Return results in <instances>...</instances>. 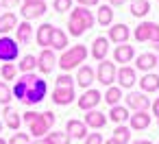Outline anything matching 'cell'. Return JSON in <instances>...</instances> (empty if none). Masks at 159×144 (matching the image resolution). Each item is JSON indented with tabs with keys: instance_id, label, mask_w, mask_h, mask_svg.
Segmentation results:
<instances>
[{
	"instance_id": "cell-1",
	"label": "cell",
	"mask_w": 159,
	"mask_h": 144,
	"mask_svg": "<svg viewBox=\"0 0 159 144\" xmlns=\"http://www.w3.org/2000/svg\"><path fill=\"white\" fill-rule=\"evenodd\" d=\"M13 96L22 103V105H37V103H42L44 98H46V94H48V83L42 79V77H37L35 72H29V74H22L20 77V81H16V85H13Z\"/></svg>"
},
{
	"instance_id": "cell-2",
	"label": "cell",
	"mask_w": 159,
	"mask_h": 144,
	"mask_svg": "<svg viewBox=\"0 0 159 144\" xmlns=\"http://www.w3.org/2000/svg\"><path fill=\"white\" fill-rule=\"evenodd\" d=\"M96 24V18L92 16V11L89 9H85V7H74L72 9V13H70V18H68V33L72 35V37H81L87 29H92Z\"/></svg>"
},
{
	"instance_id": "cell-3",
	"label": "cell",
	"mask_w": 159,
	"mask_h": 144,
	"mask_svg": "<svg viewBox=\"0 0 159 144\" xmlns=\"http://www.w3.org/2000/svg\"><path fill=\"white\" fill-rule=\"evenodd\" d=\"M87 55H89V50L85 48V44H76V46L66 48V50L61 53V57L57 59V66H59L63 72H70L72 68H81V66L85 63Z\"/></svg>"
},
{
	"instance_id": "cell-4",
	"label": "cell",
	"mask_w": 159,
	"mask_h": 144,
	"mask_svg": "<svg viewBox=\"0 0 159 144\" xmlns=\"http://www.w3.org/2000/svg\"><path fill=\"white\" fill-rule=\"evenodd\" d=\"M52 127H55V114H52V111H44V114H39L33 122H29V133H31L35 140H39V137H46V135L52 131Z\"/></svg>"
},
{
	"instance_id": "cell-5",
	"label": "cell",
	"mask_w": 159,
	"mask_h": 144,
	"mask_svg": "<svg viewBox=\"0 0 159 144\" xmlns=\"http://www.w3.org/2000/svg\"><path fill=\"white\" fill-rule=\"evenodd\" d=\"M133 37L137 42H150L155 46V44H159V24H155V22H139L137 29L133 31Z\"/></svg>"
},
{
	"instance_id": "cell-6",
	"label": "cell",
	"mask_w": 159,
	"mask_h": 144,
	"mask_svg": "<svg viewBox=\"0 0 159 144\" xmlns=\"http://www.w3.org/2000/svg\"><path fill=\"white\" fill-rule=\"evenodd\" d=\"M18 57H20V44L13 37L2 35L0 37V61L2 63H13Z\"/></svg>"
},
{
	"instance_id": "cell-7",
	"label": "cell",
	"mask_w": 159,
	"mask_h": 144,
	"mask_svg": "<svg viewBox=\"0 0 159 144\" xmlns=\"http://www.w3.org/2000/svg\"><path fill=\"white\" fill-rule=\"evenodd\" d=\"M116 72H118L116 63H111L109 59H105V61H100L98 68H96V81H98L100 85H105V87H111L113 81H116Z\"/></svg>"
},
{
	"instance_id": "cell-8",
	"label": "cell",
	"mask_w": 159,
	"mask_h": 144,
	"mask_svg": "<svg viewBox=\"0 0 159 144\" xmlns=\"http://www.w3.org/2000/svg\"><path fill=\"white\" fill-rule=\"evenodd\" d=\"M46 2H22V7H20V16L26 20V22H31V20H37V18H42L44 13H46Z\"/></svg>"
},
{
	"instance_id": "cell-9",
	"label": "cell",
	"mask_w": 159,
	"mask_h": 144,
	"mask_svg": "<svg viewBox=\"0 0 159 144\" xmlns=\"http://www.w3.org/2000/svg\"><path fill=\"white\" fill-rule=\"evenodd\" d=\"M150 98L144 94V92H131L126 96V109H133V111H148L150 109Z\"/></svg>"
},
{
	"instance_id": "cell-10",
	"label": "cell",
	"mask_w": 159,
	"mask_h": 144,
	"mask_svg": "<svg viewBox=\"0 0 159 144\" xmlns=\"http://www.w3.org/2000/svg\"><path fill=\"white\" fill-rule=\"evenodd\" d=\"M55 66H57L55 50H50V48H44V50L39 53V57H37V70H39L42 74H50V72L55 70Z\"/></svg>"
},
{
	"instance_id": "cell-11",
	"label": "cell",
	"mask_w": 159,
	"mask_h": 144,
	"mask_svg": "<svg viewBox=\"0 0 159 144\" xmlns=\"http://www.w3.org/2000/svg\"><path fill=\"white\" fill-rule=\"evenodd\" d=\"M116 81H118V87H124V90H131L135 83H137V74H135V68L131 66H122L118 72H116Z\"/></svg>"
},
{
	"instance_id": "cell-12",
	"label": "cell",
	"mask_w": 159,
	"mask_h": 144,
	"mask_svg": "<svg viewBox=\"0 0 159 144\" xmlns=\"http://www.w3.org/2000/svg\"><path fill=\"white\" fill-rule=\"evenodd\" d=\"M129 37H131V31H129L126 24H111V26H109L107 39H109L111 44H118V46H120V44H126Z\"/></svg>"
},
{
	"instance_id": "cell-13",
	"label": "cell",
	"mask_w": 159,
	"mask_h": 144,
	"mask_svg": "<svg viewBox=\"0 0 159 144\" xmlns=\"http://www.w3.org/2000/svg\"><path fill=\"white\" fill-rule=\"evenodd\" d=\"M100 100H102V94H100L98 90H92V87H89V90L83 92V96H81L76 103H79V107H81L83 111H89V109H96V105H98Z\"/></svg>"
},
{
	"instance_id": "cell-14",
	"label": "cell",
	"mask_w": 159,
	"mask_h": 144,
	"mask_svg": "<svg viewBox=\"0 0 159 144\" xmlns=\"http://www.w3.org/2000/svg\"><path fill=\"white\" fill-rule=\"evenodd\" d=\"M109 44H111V42H109L107 37H102V35L96 37V39L92 42L89 55H92L96 61H105V59H107V53H109Z\"/></svg>"
},
{
	"instance_id": "cell-15",
	"label": "cell",
	"mask_w": 159,
	"mask_h": 144,
	"mask_svg": "<svg viewBox=\"0 0 159 144\" xmlns=\"http://www.w3.org/2000/svg\"><path fill=\"white\" fill-rule=\"evenodd\" d=\"M159 66V59H157V55L155 53H142V55H137L135 57V70H142V72H150L152 68H157Z\"/></svg>"
},
{
	"instance_id": "cell-16",
	"label": "cell",
	"mask_w": 159,
	"mask_h": 144,
	"mask_svg": "<svg viewBox=\"0 0 159 144\" xmlns=\"http://www.w3.org/2000/svg\"><path fill=\"white\" fill-rule=\"evenodd\" d=\"M50 98L55 105H70L76 98V94H74V87H55Z\"/></svg>"
},
{
	"instance_id": "cell-17",
	"label": "cell",
	"mask_w": 159,
	"mask_h": 144,
	"mask_svg": "<svg viewBox=\"0 0 159 144\" xmlns=\"http://www.w3.org/2000/svg\"><path fill=\"white\" fill-rule=\"evenodd\" d=\"M66 133L70 137H76V140H85L87 137V127L83 120H76V118H70L66 122Z\"/></svg>"
},
{
	"instance_id": "cell-18",
	"label": "cell",
	"mask_w": 159,
	"mask_h": 144,
	"mask_svg": "<svg viewBox=\"0 0 159 144\" xmlns=\"http://www.w3.org/2000/svg\"><path fill=\"white\" fill-rule=\"evenodd\" d=\"M113 59H116V63L126 66V63H131V61L135 59V48L129 46V44H120V46H116V50H113Z\"/></svg>"
},
{
	"instance_id": "cell-19",
	"label": "cell",
	"mask_w": 159,
	"mask_h": 144,
	"mask_svg": "<svg viewBox=\"0 0 159 144\" xmlns=\"http://www.w3.org/2000/svg\"><path fill=\"white\" fill-rule=\"evenodd\" d=\"M81 87H85V90H89V85L96 81V70L92 68V66H81L79 68V72H76V79H74Z\"/></svg>"
},
{
	"instance_id": "cell-20",
	"label": "cell",
	"mask_w": 159,
	"mask_h": 144,
	"mask_svg": "<svg viewBox=\"0 0 159 144\" xmlns=\"http://www.w3.org/2000/svg\"><path fill=\"white\" fill-rule=\"evenodd\" d=\"M85 127L87 129H102L105 124H107V116L102 114V111H98V109H89L87 114H85Z\"/></svg>"
},
{
	"instance_id": "cell-21",
	"label": "cell",
	"mask_w": 159,
	"mask_h": 144,
	"mask_svg": "<svg viewBox=\"0 0 159 144\" xmlns=\"http://www.w3.org/2000/svg\"><path fill=\"white\" fill-rule=\"evenodd\" d=\"M129 122H131V131H142V129H148L150 124V114L148 111H133L129 116Z\"/></svg>"
},
{
	"instance_id": "cell-22",
	"label": "cell",
	"mask_w": 159,
	"mask_h": 144,
	"mask_svg": "<svg viewBox=\"0 0 159 144\" xmlns=\"http://www.w3.org/2000/svg\"><path fill=\"white\" fill-rule=\"evenodd\" d=\"M16 29H18V16L13 11H7V13L0 16V35H7Z\"/></svg>"
},
{
	"instance_id": "cell-23",
	"label": "cell",
	"mask_w": 159,
	"mask_h": 144,
	"mask_svg": "<svg viewBox=\"0 0 159 144\" xmlns=\"http://www.w3.org/2000/svg\"><path fill=\"white\" fill-rule=\"evenodd\" d=\"M96 22H98L100 26L109 29L111 22H113V7H111V5H100L98 11H96Z\"/></svg>"
},
{
	"instance_id": "cell-24",
	"label": "cell",
	"mask_w": 159,
	"mask_h": 144,
	"mask_svg": "<svg viewBox=\"0 0 159 144\" xmlns=\"http://www.w3.org/2000/svg\"><path fill=\"white\" fill-rule=\"evenodd\" d=\"M139 83V92H144V94H150V92H157L159 90V74H152V72H148V74H144L142 77V81H137Z\"/></svg>"
},
{
	"instance_id": "cell-25",
	"label": "cell",
	"mask_w": 159,
	"mask_h": 144,
	"mask_svg": "<svg viewBox=\"0 0 159 144\" xmlns=\"http://www.w3.org/2000/svg\"><path fill=\"white\" fill-rule=\"evenodd\" d=\"M129 11H131L133 18H139V20H142L144 16L150 13V2H148V0H131Z\"/></svg>"
},
{
	"instance_id": "cell-26",
	"label": "cell",
	"mask_w": 159,
	"mask_h": 144,
	"mask_svg": "<svg viewBox=\"0 0 159 144\" xmlns=\"http://www.w3.org/2000/svg\"><path fill=\"white\" fill-rule=\"evenodd\" d=\"M33 39V26H31V22H20L18 24V29H16V42L18 44H29Z\"/></svg>"
},
{
	"instance_id": "cell-27",
	"label": "cell",
	"mask_w": 159,
	"mask_h": 144,
	"mask_svg": "<svg viewBox=\"0 0 159 144\" xmlns=\"http://www.w3.org/2000/svg\"><path fill=\"white\" fill-rule=\"evenodd\" d=\"M52 31H55V26L52 24H42V26H37V44L39 46H44V48H50V39H52Z\"/></svg>"
},
{
	"instance_id": "cell-28",
	"label": "cell",
	"mask_w": 159,
	"mask_h": 144,
	"mask_svg": "<svg viewBox=\"0 0 159 144\" xmlns=\"http://www.w3.org/2000/svg\"><path fill=\"white\" fill-rule=\"evenodd\" d=\"M68 48V35H66V31H61V29H57L55 26V31H52V39H50V50H66Z\"/></svg>"
},
{
	"instance_id": "cell-29",
	"label": "cell",
	"mask_w": 159,
	"mask_h": 144,
	"mask_svg": "<svg viewBox=\"0 0 159 144\" xmlns=\"http://www.w3.org/2000/svg\"><path fill=\"white\" fill-rule=\"evenodd\" d=\"M5 124L11 129V131H20V124H22V116L18 111H13L9 105L5 107Z\"/></svg>"
},
{
	"instance_id": "cell-30",
	"label": "cell",
	"mask_w": 159,
	"mask_h": 144,
	"mask_svg": "<svg viewBox=\"0 0 159 144\" xmlns=\"http://www.w3.org/2000/svg\"><path fill=\"white\" fill-rule=\"evenodd\" d=\"M111 142L113 144H131V129L126 124H118L111 135Z\"/></svg>"
},
{
	"instance_id": "cell-31",
	"label": "cell",
	"mask_w": 159,
	"mask_h": 144,
	"mask_svg": "<svg viewBox=\"0 0 159 144\" xmlns=\"http://www.w3.org/2000/svg\"><path fill=\"white\" fill-rule=\"evenodd\" d=\"M129 109L124 107V105H116V107H111V111H109V120H113L116 124H124V120H129Z\"/></svg>"
},
{
	"instance_id": "cell-32",
	"label": "cell",
	"mask_w": 159,
	"mask_h": 144,
	"mask_svg": "<svg viewBox=\"0 0 159 144\" xmlns=\"http://www.w3.org/2000/svg\"><path fill=\"white\" fill-rule=\"evenodd\" d=\"M120 98H122V87H116V85L107 87V92H105V96H102V100H105L107 105H111V107H116V105L120 103Z\"/></svg>"
},
{
	"instance_id": "cell-33",
	"label": "cell",
	"mask_w": 159,
	"mask_h": 144,
	"mask_svg": "<svg viewBox=\"0 0 159 144\" xmlns=\"http://www.w3.org/2000/svg\"><path fill=\"white\" fill-rule=\"evenodd\" d=\"M35 68H37V57H35V55H24V57L20 59V63H18V70L24 72V74L33 72Z\"/></svg>"
},
{
	"instance_id": "cell-34",
	"label": "cell",
	"mask_w": 159,
	"mask_h": 144,
	"mask_svg": "<svg viewBox=\"0 0 159 144\" xmlns=\"http://www.w3.org/2000/svg\"><path fill=\"white\" fill-rule=\"evenodd\" d=\"M46 137L50 140V144H70V140H72L66 131H50Z\"/></svg>"
},
{
	"instance_id": "cell-35",
	"label": "cell",
	"mask_w": 159,
	"mask_h": 144,
	"mask_svg": "<svg viewBox=\"0 0 159 144\" xmlns=\"http://www.w3.org/2000/svg\"><path fill=\"white\" fill-rule=\"evenodd\" d=\"M0 74H2L5 81H13L16 74H18V66H16V63H2V70H0Z\"/></svg>"
},
{
	"instance_id": "cell-36",
	"label": "cell",
	"mask_w": 159,
	"mask_h": 144,
	"mask_svg": "<svg viewBox=\"0 0 159 144\" xmlns=\"http://www.w3.org/2000/svg\"><path fill=\"white\" fill-rule=\"evenodd\" d=\"M11 98H13L11 87H9L5 81H0V103H2V105H9V103H11Z\"/></svg>"
},
{
	"instance_id": "cell-37",
	"label": "cell",
	"mask_w": 159,
	"mask_h": 144,
	"mask_svg": "<svg viewBox=\"0 0 159 144\" xmlns=\"http://www.w3.org/2000/svg\"><path fill=\"white\" fill-rule=\"evenodd\" d=\"M52 7H55V11H57V13H66V11H70V9H72V0H55Z\"/></svg>"
},
{
	"instance_id": "cell-38",
	"label": "cell",
	"mask_w": 159,
	"mask_h": 144,
	"mask_svg": "<svg viewBox=\"0 0 159 144\" xmlns=\"http://www.w3.org/2000/svg\"><path fill=\"white\" fill-rule=\"evenodd\" d=\"M55 87H74V83H72V77H70L68 72L59 74V77H57V85H55Z\"/></svg>"
},
{
	"instance_id": "cell-39",
	"label": "cell",
	"mask_w": 159,
	"mask_h": 144,
	"mask_svg": "<svg viewBox=\"0 0 159 144\" xmlns=\"http://www.w3.org/2000/svg\"><path fill=\"white\" fill-rule=\"evenodd\" d=\"M7 144H31L29 142V133H13V137Z\"/></svg>"
},
{
	"instance_id": "cell-40",
	"label": "cell",
	"mask_w": 159,
	"mask_h": 144,
	"mask_svg": "<svg viewBox=\"0 0 159 144\" xmlns=\"http://www.w3.org/2000/svg\"><path fill=\"white\" fill-rule=\"evenodd\" d=\"M83 144H105L100 133H87V137L83 140Z\"/></svg>"
},
{
	"instance_id": "cell-41",
	"label": "cell",
	"mask_w": 159,
	"mask_h": 144,
	"mask_svg": "<svg viewBox=\"0 0 159 144\" xmlns=\"http://www.w3.org/2000/svg\"><path fill=\"white\" fill-rule=\"evenodd\" d=\"M79 2V7H85V9H89V7H96L100 0H76Z\"/></svg>"
},
{
	"instance_id": "cell-42",
	"label": "cell",
	"mask_w": 159,
	"mask_h": 144,
	"mask_svg": "<svg viewBox=\"0 0 159 144\" xmlns=\"http://www.w3.org/2000/svg\"><path fill=\"white\" fill-rule=\"evenodd\" d=\"M37 116H39V114H35V111H26V114H22V122H26V124H29V122H33Z\"/></svg>"
},
{
	"instance_id": "cell-43",
	"label": "cell",
	"mask_w": 159,
	"mask_h": 144,
	"mask_svg": "<svg viewBox=\"0 0 159 144\" xmlns=\"http://www.w3.org/2000/svg\"><path fill=\"white\" fill-rule=\"evenodd\" d=\"M150 109H152V116H157V120H159V98H155L150 103Z\"/></svg>"
},
{
	"instance_id": "cell-44",
	"label": "cell",
	"mask_w": 159,
	"mask_h": 144,
	"mask_svg": "<svg viewBox=\"0 0 159 144\" xmlns=\"http://www.w3.org/2000/svg\"><path fill=\"white\" fill-rule=\"evenodd\" d=\"M16 5H20V0H2V7H7V9H11Z\"/></svg>"
},
{
	"instance_id": "cell-45",
	"label": "cell",
	"mask_w": 159,
	"mask_h": 144,
	"mask_svg": "<svg viewBox=\"0 0 159 144\" xmlns=\"http://www.w3.org/2000/svg\"><path fill=\"white\" fill-rule=\"evenodd\" d=\"M124 2H126V0H109V5H111V7H122Z\"/></svg>"
},
{
	"instance_id": "cell-46",
	"label": "cell",
	"mask_w": 159,
	"mask_h": 144,
	"mask_svg": "<svg viewBox=\"0 0 159 144\" xmlns=\"http://www.w3.org/2000/svg\"><path fill=\"white\" fill-rule=\"evenodd\" d=\"M33 144H50V140H48V137H39V140H35Z\"/></svg>"
},
{
	"instance_id": "cell-47",
	"label": "cell",
	"mask_w": 159,
	"mask_h": 144,
	"mask_svg": "<svg viewBox=\"0 0 159 144\" xmlns=\"http://www.w3.org/2000/svg\"><path fill=\"white\" fill-rule=\"evenodd\" d=\"M152 48H155V55H157V59H159V44H155Z\"/></svg>"
},
{
	"instance_id": "cell-48",
	"label": "cell",
	"mask_w": 159,
	"mask_h": 144,
	"mask_svg": "<svg viewBox=\"0 0 159 144\" xmlns=\"http://www.w3.org/2000/svg\"><path fill=\"white\" fill-rule=\"evenodd\" d=\"M135 144H152L150 140H139V142H135Z\"/></svg>"
},
{
	"instance_id": "cell-49",
	"label": "cell",
	"mask_w": 159,
	"mask_h": 144,
	"mask_svg": "<svg viewBox=\"0 0 159 144\" xmlns=\"http://www.w3.org/2000/svg\"><path fill=\"white\" fill-rule=\"evenodd\" d=\"M22 2H46V0H22Z\"/></svg>"
},
{
	"instance_id": "cell-50",
	"label": "cell",
	"mask_w": 159,
	"mask_h": 144,
	"mask_svg": "<svg viewBox=\"0 0 159 144\" xmlns=\"http://www.w3.org/2000/svg\"><path fill=\"white\" fill-rule=\"evenodd\" d=\"M0 144H7V140H5V137H0Z\"/></svg>"
},
{
	"instance_id": "cell-51",
	"label": "cell",
	"mask_w": 159,
	"mask_h": 144,
	"mask_svg": "<svg viewBox=\"0 0 159 144\" xmlns=\"http://www.w3.org/2000/svg\"><path fill=\"white\" fill-rule=\"evenodd\" d=\"M105 144H113V142H111V140H107V142H105Z\"/></svg>"
},
{
	"instance_id": "cell-52",
	"label": "cell",
	"mask_w": 159,
	"mask_h": 144,
	"mask_svg": "<svg viewBox=\"0 0 159 144\" xmlns=\"http://www.w3.org/2000/svg\"><path fill=\"white\" fill-rule=\"evenodd\" d=\"M0 131H2V122H0Z\"/></svg>"
},
{
	"instance_id": "cell-53",
	"label": "cell",
	"mask_w": 159,
	"mask_h": 144,
	"mask_svg": "<svg viewBox=\"0 0 159 144\" xmlns=\"http://www.w3.org/2000/svg\"><path fill=\"white\" fill-rule=\"evenodd\" d=\"M131 144H135V142H131Z\"/></svg>"
},
{
	"instance_id": "cell-54",
	"label": "cell",
	"mask_w": 159,
	"mask_h": 144,
	"mask_svg": "<svg viewBox=\"0 0 159 144\" xmlns=\"http://www.w3.org/2000/svg\"><path fill=\"white\" fill-rule=\"evenodd\" d=\"M157 124H159V120H157Z\"/></svg>"
},
{
	"instance_id": "cell-55",
	"label": "cell",
	"mask_w": 159,
	"mask_h": 144,
	"mask_svg": "<svg viewBox=\"0 0 159 144\" xmlns=\"http://www.w3.org/2000/svg\"><path fill=\"white\" fill-rule=\"evenodd\" d=\"M157 2H159V0H157Z\"/></svg>"
}]
</instances>
